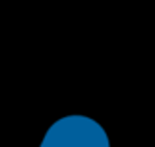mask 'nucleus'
I'll use <instances>...</instances> for the list:
<instances>
[{"label":"nucleus","mask_w":155,"mask_h":147,"mask_svg":"<svg viewBox=\"0 0 155 147\" xmlns=\"http://www.w3.org/2000/svg\"><path fill=\"white\" fill-rule=\"evenodd\" d=\"M39 147H110V142L95 119L65 116L51 125Z\"/></svg>","instance_id":"1"}]
</instances>
